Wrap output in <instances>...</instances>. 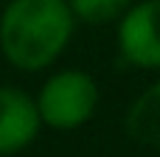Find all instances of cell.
<instances>
[{
  "label": "cell",
  "mask_w": 160,
  "mask_h": 157,
  "mask_svg": "<svg viewBox=\"0 0 160 157\" xmlns=\"http://www.w3.org/2000/svg\"><path fill=\"white\" fill-rule=\"evenodd\" d=\"M76 31L68 0H8L0 11V53L22 73L51 67Z\"/></svg>",
  "instance_id": "1"
},
{
  "label": "cell",
  "mask_w": 160,
  "mask_h": 157,
  "mask_svg": "<svg viewBox=\"0 0 160 157\" xmlns=\"http://www.w3.org/2000/svg\"><path fill=\"white\" fill-rule=\"evenodd\" d=\"M98 98H101L98 81L87 70L68 67L45 79L34 101H37L42 126H51L56 132H70V129L84 126L96 115Z\"/></svg>",
  "instance_id": "2"
},
{
  "label": "cell",
  "mask_w": 160,
  "mask_h": 157,
  "mask_svg": "<svg viewBox=\"0 0 160 157\" xmlns=\"http://www.w3.org/2000/svg\"><path fill=\"white\" fill-rule=\"evenodd\" d=\"M118 53L141 70L160 67V0H141L118 20Z\"/></svg>",
  "instance_id": "3"
},
{
  "label": "cell",
  "mask_w": 160,
  "mask_h": 157,
  "mask_svg": "<svg viewBox=\"0 0 160 157\" xmlns=\"http://www.w3.org/2000/svg\"><path fill=\"white\" fill-rule=\"evenodd\" d=\"M39 112L34 96L22 87L0 84V157H11L34 143L39 135Z\"/></svg>",
  "instance_id": "4"
},
{
  "label": "cell",
  "mask_w": 160,
  "mask_h": 157,
  "mask_svg": "<svg viewBox=\"0 0 160 157\" xmlns=\"http://www.w3.org/2000/svg\"><path fill=\"white\" fill-rule=\"evenodd\" d=\"M124 129L135 143L160 152V79L132 98L124 115Z\"/></svg>",
  "instance_id": "5"
},
{
  "label": "cell",
  "mask_w": 160,
  "mask_h": 157,
  "mask_svg": "<svg viewBox=\"0 0 160 157\" xmlns=\"http://www.w3.org/2000/svg\"><path fill=\"white\" fill-rule=\"evenodd\" d=\"M135 0H68L76 22L84 25H110L118 22Z\"/></svg>",
  "instance_id": "6"
}]
</instances>
